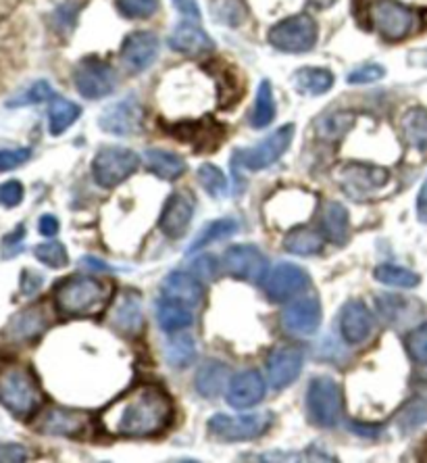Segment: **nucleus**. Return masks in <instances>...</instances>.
Wrapping results in <instances>:
<instances>
[{"label": "nucleus", "instance_id": "de8ad7c7", "mask_svg": "<svg viewBox=\"0 0 427 463\" xmlns=\"http://www.w3.org/2000/svg\"><path fill=\"white\" fill-rule=\"evenodd\" d=\"M31 157V149H4L0 151V173L11 171L15 167L28 163Z\"/></svg>", "mask_w": 427, "mask_h": 463}, {"label": "nucleus", "instance_id": "423d86ee", "mask_svg": "<svg viewBox=\"0 0 427 463\" xmlns=\"http://www.w3.org/2000/svg\"><path fill=\"white\" fill-rule=\"evenodd\" d=\"M294 138V126H282L274 134H269L263 143H258L252 149H240L231 157V170H248L261 171L265 167H271L283 153L288 151L290 143Z\"/></svg>", "mask_w": 427, "mask_h": 463}, {"label": "nucleus", "instance_id": "6ab92c4d", "mask_svg": "<svg viewBox=\"0 0 427 463\" xmlns=\"http://www.w3.org/2000/svg\"><path fill=\"white\" fill-rule=\"evenodd\" d=\"M321 324V305L315 297L294 301L282 313L283 330L292 336H313Z\"/></svg>", "mask_w": 427, "mask_h": 463}, {"label": "nucleus", "instance_id": "c9c22d12", "mask_svg": "<svg viewBox=\"0 0 427 463\" xmlns=\"http://www.w3.org/2000/svg\"><path fill=\"white\" fill-rule=\"evenodd\" d=\"M354 126V115L348 113V111H336V113H329L326 118L319 119V124H317V134L323 140H340L346 136V132L351 130Z\"/></svg>", "mask_w": 427, "mask_h": 463}, {"label": "nucleus", "instance_id": "9d476101", "mask_svg": "<svg viewBox=\"0 0 427 463\" xmlns=\"http://www.w3.org/2000/svg\"><path fill=\"white\" fill-rule=\"evenodd\" d=\"M74 82L77 92L83 99L99 100L113 92L115 83H118V75H115V69L107 61L99 59V57H88V59H83L77 66Z\"/></svg>", "mask_w": 427, "mask_h": 463}, {"label": "nucleus", "instance_id": "4468645a", "mask_svg": "<svg viewBox=\"0 0 427 463\" xmlns=\"http://www.w3.org/2000/svg\"><path fill=\"white\" fill-rule=\"evenodd\" d=\"M142 124H144V109H142L135 96H127V99H121L115 105H109L99 118L100 130L115 134V136L138 134Z\"/></svg>", "mask_w": 427, "mask_h": 463}, {"label": "nucleus", "instance_id": "ddd939ff", "mask_svg": "<svg viewBox=\"0 0 427 463\" xmlns=\"http://www.w3.org/2000/svg\"><path fill=\"white\" fill-rule=\"evenodd\" d=\"M223 267L238 280L258 284L267 275V259L255 244H234L225 250Z\"/></svg>", "mask_w": 427, "mask_h": 463}, {"label": "nucleus", "instance_id": "13d9d810", "mask_svg": "<svg viewBox=\"0 0 427 463\" xmlns=\"http://www.w3.org/2000/svg\"><path fill=\"white\" fill-rule=\"evenodd\" d=\"M411 66H419V67H427V48L425 50H413L409 57Z\"/></svg>", "mask_w": 427, "mask_h": 463}, {"label": "nucleus", "instance_id": "393cba45", "mask_svg": "<svg viewBox=\"0 0 427 463\" xmlns=\"http://www.w3.org/2000/svg\"><path fill=\"white\" fill-rule=\"evenodd\" d=\"M163 297L184 303L186 307H198L203 303L205 291L200 280L194 274L186 272H171L163 282Z\"/></svg>", "mask_w": 427, "mask_h": 463}, {"label": "nucleus", "instance_id": "3c124183", "mask_svg": "<svg viewBox=\"0 0 427 463\" xmlns=\"http://www.w3.org/2000/svg\"><path fill=\"white\" fill-rule=\"evenodd\" d=\"M25 236V228L19 226L13 234L4 236V242H3V250H4V257H13L19 250V247H22V240Z\"/></svg>", "mask_w": 427, "mask_h": 463}, {"label": "nucleus", "instance_id": "dca6fc26", "mask_svg": "<svg viewBox=\"0 0 427 463\" xmlns=\"http://www.w3.org/2000/svg\"><path fill=\"white\" fill-rule=\"evenodd\" d=\"M388 179H390L388 170L367 163H346L338 170V182L346 195H351L353 198L367 197L369 192L386 186Z\"/></svg>", "mask_w": 427, "mask_h": 463}, {"label": "nucleus", "instance_id": "5701e85b", "mask_svg": "<svg viewBox=\"0 0 427 463\" xmlns=\"http://www.w3.org/2000/svg\"><path fill=\"white\" fill-rule=\"evenodd\" d=\"M170 47L176 53H182L186 57H198L205 53H213L215 50V42L211 40V36L198 23L187 19V22H182L171 31Z\"/></svg>", "mask_w": 427, "mask_h": 463}, {"label": "nucleus", "instance_id": "8fccbe9b", "mask_svg": "<svg viewBox=\"0 0 427 463\" xmlns=\"http://www.w3.org/2000/svg\"><path fill=\"white\" fill-rule=\"evenodd\" d=\"M30 459V451L17 442H0V463H22Z\"/></svg>", "mask_w": 427, "mask_h": 463}, {"label": "nucleus", "instance_id": "20e7f679", "mask_svg": "<svg viewBox=\"0 0 427 463\" xmlns=\"http://www.w3.org/2000/svg\"><path fill=\"white\" fill-rule=\"evenodd\" d=\"M307 411L310 422L319 428H336L344 414V395L332 376H317L307 390Z\"/></svg>", "mask_w": 427, "mask_h": 463}, {"label": "nucleus", "instance_id": "aec40b11", "mask_svg": "<svg viewBox=\"0 0 427 463\" xmlns=\"http://www.w3.org/2000/svg\"><path fill=\"white\" fill-rule=\"evenodd\" d=\"M194 215V201L186 192H173V195L167 198L163 214H161L159 228L167 238L171 240H178L186 234V230L190 228Z\"/></svg>", "mask_w": 427, "mask_h": 463}, {"label": "nucleus", "instance_id": "f257e3e1", "mask_svg": "<svg viewBox=\"0 0 427 463\" xmlns=\"http://www.w3.org/2000/svg\"><path fill=\"white\" fill-rule=\"evenodd\" d=\"M173 420L171 397L157 384H138L123 392L100 414V426L119 439H151Z\"/></svg>", "mask_w": 427, "mask_h": 463}, {"label": "nucleus", "instance_id": "864d4df0", "mask_svg": "<svg viewBox=\"0 0 427 463\" xmlns=\"http://www.w3.org/2000/svg\"><path fill=\"white\" fill-rule=\"evenodd\" d=\"M42 284V278L40 275L31 274L30 269H25L23 275H22V293L25 294V297H30V294H34L38 288H40Z\"/></svg>", "mask_w": 427, "mask_h": 463}, {"label": "nucleus", "instance_id": "4be33fe9", "mask_svg": "<svg viewBox=\"0 0 427 463\" xmlns=\"http://www.w3.org/2000/svg\"><path fill=\"white\" fill-rule=\"evenodd\" d=\"M375 319L369 309L359 303V301H351L346 303L340 313V330L346 343L361 345L373 334Z\"/></svg>", "mask_w": 427, "mask_h": 463}, {"label": "nucleus", "instance_id": "bf43d9fd", "mask_svg": "<svg viewBox=\"0 0 427 463\" xmlns=\"http://www.w3.org/2000/svg\"><path fill=\"white\" fill-rule=\"evenodd\" d=\"M83 263H88V266H92V267H96V269H107V266L102 261H99V259H92V257H86V259H83Z\"/></svg>", "mask_w": 427, "mask_h": 463}, {"label": "nucleus", "instance_id": "9b49d317", "mask_svg": "<svg viewBox=\"0 0 427 463\" xmlns=\"http://www.w3.org/2000/svg\"><path fill=\"white\" fill-rule=\"evenodd\" d=\"M265 294L274 303H286V301L299 297L309 288V274L294 263H277V266L265 275Z\"/></svg>", "mask_w": 427, "mask_h": 463}, {"label": "nucleus", "instance_id": "052dcab7", "mask_svg": "<svg viewBox=\"0 0 427 463\" xmlns=\"http://www.w3.org/2000/svg\"><path fill=\"white\" fill-rule=\"evenodd\" d=\"M313 3H315L317 6H329L332 3H336V0H313Z\"/></svg>", "mask_w": 427, "mask_h": 463}, {"label": "nucleus", "instance_id": "c03bdc74", "mask_svg": "<svg viewBox=\"0 0 427 463\" xmlns=\"http://www.w3.org/2000/svg\"><path fill=\"white\" fill-rule=\"evenodd\" d=\"M55 100V90L48 82H36L34 86L28 88V92L19 96L17 100L11 102V107H22V105H40V102Z\"/></svg>", "mask_w": 427, "mask_h": 463}, {"label": "nucleus", "instance_id": "1a4fd4ad", "mask_svg": "<svg viewBox=\"0 0 427 463\" xmlns=\"http://www.w3.org/2000/svg\"><path fill=\"white\" fill-rule=\"evenodd\" d=\"M317 34L319 30H317L313 17L294 15L269 30V42L282 53H307L317 44Z\"/></svg>", "mask_w": 427, "mask_h": 463}, {"label": "nucleus", "instance_id": "58836bf2", "mask_svg": "<svg viewBox=\"0 0 427 463\" xmlns=\"http://www.w3.org/2000/svg\"><path fill=\"white\" fill-rule=\"evenodd\" d=\"M34 255L36 259L44 263L47 267H53V269H61L69 263V255H67V249L63 247L61 242L57 240H48L44 244H38L34 249Z\"/></svg>", "mask_w": 427, "mask_h": 463}, {"label": "nucleus", "instance_id": "a18cd8bd", "mask_svg": "<svg viewBox=\"0 0 427 463\" xmlns=\"http://www.w3.org/2000/svg\"><path fill=\"white\" fill-rule=\"evenodd\" d=\"M192 274L196 275L198 280H205V282H211L217 278V272H219V263L213 255H198L196 259L192 261Z\"/></svg>", "mask_w": 427, "mask_h": 463}, {"label": "nucleus", "instance_id": "7ed1b4c3", "mask_svg": "<svg viewBox=\"0 0 427 463\" xmlns=\"http://www.w3.org/2000/svg\"><path fill=\"white\" fill-rule=\"evenodd\" d=\"M42 389L28 365L0 363V405L19 420H30L42 407Z\"/></svg>", "mask_w": 427, "mask_h": 463}, {"label": "nucleus", "instance_id": "7c9ffc66", "mask_svg": "<svg viewBox=\"0 0 427 463\" xmlns=\"http://www.w3.org/2000/svg\"><path fill=\"white\" fill-rule=\"evenodd\" d=\"M321 230L323 236L329 242L342 244L348 242V211L340 203H327L321 215Z\"/></svg>", "mask_w": 427, "mask_h": 463}, {"label": "nucleus", "instance_id": "f8f14e48", "mask_svg": "<svg viewBox=\"0 0 427 463\" xmlns=\"http://www.w3.org/2000/svg\"><path fill=\"white\" fill-rule=\"evenodd\" d=\"M50 324H53V315H50L47 305H30L13 315L4 328L3 336L4 340L15 345L34 343V340L40 338L48 330Z\"/></svg>", "mask_w": 427, "mask_h": 463}, {"label": "nucleus", "instance_id": "cd10ccee", "mask_svg": "<svg viewBox=\"0 0 427 463\" xmlns=\"http://www.w3.org/2000/svg\"><path fill=\"white\" fill-rule=\"evenodd\" d=\"M146 170L154 173V176L161 179L173 182V179L184 176L186 161L176 153L151 149V151H146Z\"/></svg>", "mask_w": 427, "mask_h": 463}, {"label": "nucleus", "instance_id": "2f4dec72", "mask_svg": "<svg viewBox=\"0 0 427 463\" xmlns=\"http://www.w3.org/2000/svg\"><path fill=\"white\" fill-rule=\"evenodd\" d=\"M323 247H326V238H323L321 232H317L313 228H296L290 232L283 240V249L292 255L301 257H310V255H319Z\"/></svg>", "mask_w": 427, "mask_h": 463}, {"label": "nucleus", "instance_id": "603ef678", "mask_svg": "<svg viewBox=\"0 0 427 463\" xmlns=\"http://www.w3.org/2000/svg\"><path fill=\"white\" fill-rule=\"evenodd\" d=\"M38 232L47 238L57 236L59 234V220L55 215H42L40 222H38Z\"/></svg>", "mask_w": 427, "mask_h": 463}, {"label": "nucleus", "instance_id": "a211bd4d", "mask_svg": "<svg viewBox=\"0 0 427 463\" xmlns=\"http://www.w3.org/2000/svg\"><path fill=\"white\" fill-rule=\"evenodd\" d=\"M159 57V38L152 31H134L123 40L121 59L134 74L146 72Z\"/></svg>", "mask_w": 427, "mask_h": 463}, {"label": "nucleus", "instance_id": "f704fd0d", "mask_svg": "<svg viewBox=\"0 0 427 463\" xmlns=\"http://www.w3.org/2000/svg\"><path fill=\"white\" fill-rule=\"evenodd\" d=\"M165 357L170 365L178 370H184L196 359V345L187 334H179V336L170 338L165 349Z\"/></svg>", "mask_w": 427, "mask_h": 463}, {"label": "nucleus", "instance_id": "49530a36", "mask_svg": "<svg viewBox=\"0 0 427 463\" xmlns=\"http://www.w3.org/2000/svg\"><path fill=\"white\" fill-rule=\"evenodd\" d=\"M386 75V69L381 66H375V63H369V66L363 67H357L354 72L348 74L346 82L348 83H373L381 80V77Z\"/></svg>", "mask_w": 427, "mask_h": 463}, {"label": "nucleus", "instance_id": "37998d69", "mask_svg": "<svg viewBox=\"0 0 427 463\" xmlns=\"http://www.w3.org/2000/svg\"><path fill=\"white\" fill-rule=\"evenodd\" d=\"M427 420V405L422 398H415V401H411L406 405L403 414H400V428H403V432H411V430H415L425 424Z\"/></svg>", "mask_w": 427, "mask_h": 463}, {"label": "nucleus", "instance_id": "72a5a7b5", "mask_svg": "<svg viewBox=\"0 0 427 463\" xmlns=\"http://www.w3.org/2000/svg\"><path fill=\"white\" fill-rule=\"evenodd\" d=\"M274 119H275L274 90H271L269 80H263L261 86H258L255 109H252V115H250V126L255 127V130H263V127H267Z\"/></svg>", "mask_w": 427, "mask_h": 463}, {"label": "nucleus", "instance_id": "a878e982", "mask_svg": "<svg viewBox=\"0 0 427 463\" xmlns=\"http://www.w3.org/2000/svg\"><path fill=\"white\" fill-rule=\"evenodd\" d=\"M157 321L161 330L173 334L190 328L194 321V315L190 307H186L184 303H178V301L173 299L163 297L157 303Z\"/></svg>", "mask_w": 427, "mask_h": 463}, {"label": "nucleus", "instance_id": "f3484780", "mask_svg": "<svg viewBox=\"0 0 427 463\" xmlns=\"http://www.w3.org/2000/svg\"><path fill=\"white\" fill-rule=\"evenodd\" d=\"M302 363H305V355H302L299 346H292V345L277 346V349L271 351L267 357L269 384L277 390L286 389V386L292 384L296 378L301 376Z\"/></svg>", "mask_w": 427, "mask_h": 463}, {"label": "nucleus", "instance_id": "2eb2a0df", "mask_svg": "<svg viewBox=\"0 0 427 463\" xmlns=\"http://www.w3.org/2000/svg\"><path fill=\"white\" fill-rule=\"evenodd\" d=\"M90 415L82 409L69 407H48L38 417L36 430L47 436H65V439H77L86 432Z\"/></svg>", "mask_w": 427, "mask_h": 463}, {"label": "nucleus", "instance_id": "4d7b16f0", "mask_svg": "<svg viewBox=\"0 0 427 463\" xmlns=\"http://www.w3.org/2000/svg\"><path fill=\"white\" fill-rule=\"evenodd\" d=\"M351 430L361 436H369V439H373V436H378L381 432L379 426H363V424H357V422L351 424Z\"/></svg>", "mask_w": 427, "mask_h": 463}, {"label": "nucleus", "instance_id": "5fc2aeb1", "mask_svg": "<svg viewBox=\"0 0 427 463\" xmlns=\"http://www.w3.org/2000/svg\"><path fill=\"white\" fill-rule=\"evenodd\" d=\"M176 9L190 19H200V9L196 0H173Z\"/></svg>", "mask_w": 427, "mask_h": 463}, {"label": "nucleus", "instance_id": "c756f323", "mask_svg": "<svg viewBox=\"0 0 427 463\" xmlns=\"http://www.w3.org/2000/svg\"><path fill=\"white\" fill-rule=\"evenodd\" d=\"M230 368L222 362H206L203 368L198 370L196 374V390L200 397L205 398H215L222 395L225 389V382H228Z\"/></svg>", "mask_w": 427, "mask_h": 463}, {"label": "nucleus", "instance_id": "ea45409f", "mask_svg": "<svg viewBox=\"0 0 427 463\" xmlns=\"http://www.w3.org/2000/svg\"><path fill=\"white\" fill-rule=\"evenodd\" d=\"M198 182L206 190V195L211 197H222L225 188H228V179H225L223 171L215 165L205 163L198 170Z\"/></svg>", "mask_w": 427, "mask_h": 463}, {"label": "nucleus", "instance_id": "c85d7f7f", "mask_svg": "<svg viewBox=\"0 0 427 463\" xmlns=\"http://www.w3.org/2000/svg\"><path fill=\"white\" fill-rule=\"evenodd\" d=\"M336 77L323 67H302L294 74L296 92L307 96H321L334 88Z\"/></svg>", "mask_w": 427, "mask_h": 463}, {"label": "nucleus", "instance_id": "79ce46f5", "mask_svg": "<svg viewBox=\"0 0 427 463\" xmlns=\"http://www.w3.org/2000/svg\"><path fill=\"white\" fill-rule=\"evenodd\" d=\"M405 346L413 362L419 365H427V321L422 326H417L413 332H409V336L405 340Z\"/></svg>", "mask_w": 427, "mask_h": 463}, {"label": "nucleus", "instance_id": "a19ab883", "mask_svg": "<svg viewBox=\"0 0 427 463\" xmlns=\"http://www.w3.org/2000/svg\"><path fill=\"white\" fill-rule=\"evenodd\" d=\"M115 6L127 19H148L159 11V0H115Z\"/></svg>", "mask_w": 427, "mask_h": 463}, {"label": "nucleus", "instance_id": "0eeeda50", "mask_svg": "<svg viewBox=\"0 0 427 463\" xmlns=\"http://www.w3.org/2000/svg\"><path fill=\"white\" fill-rule=\"evenodd\" d=\"M140 157L123 146H102L92 161L94 182L102 188H115L138 170Z\"/></svg>", "mask_w": 427, "mask_h": 463}, {"label": "nucleus", "instance_id": "f03ea898", "mask_svg": "<svg viewBox=\"0 0 427 463\" xmlns=\"http://www.w3.org/2000/svg\"><path fill=\"white\" fill-rule=\"evenodd\" d=\"M113 286L94 275H71L55 291L57 309L67 318H96L111 303Z\"/></svg>", "mask_w": 427, "mask_h": 463}, {"label": "nucleus", "instance_id": "4c0bfd02", "mask_svg": "<svg viewBox=\"0 0 427 463\" xmlns=\"http://www.w3.org/2000/svg\"><path fill=\"white\" fill-rule=\"evenodd\" d=\"M236 232H238V223L234 220L211 222L209 226L203 230V234H200L196 240L190 244V249H187V250H190V253H194V250L209 247V244H213V242H219V240H223V238L234 236Z\"/></svg>", "mask_w": 427, "mask_h": 463}, {"label": "nucleus", "instance_id": "e433bc0d", "mask_svg": "<svg viewBox=\"0 0 427 463\" xmlns=\"http://www.w3.org/2000/svg\"><path fill=\"white\" fill-rule=\"evenodd\" d=\"M375 280L381 282L386 286H396V288H415L422 278L415 272L406 267H398V266H379L375 267Z\"/></svg>", "mask_w": 427, "mask_h": 463}, {"label": "nucleus", "instance_id": "412c9836", "mask_svg": "<svg viewBox=\"0 0 427 463\" xmlns=\"http://www.w3.org/2000/svg\"><path fill=\"white\" fill-rule=\"evenodd\" d=\"M228 403L238 411L250 409L265 398V380L255 370L240 371L228 384Z\"/></svg>", "mask_w": 427, "mask_h": 463}, {"label": "nucleus", "instance_id": "09e8293b", "mask_svg": "<svg viewBox=\"0 0 427 463\" xmlns=\"http://www.w3.org/2000/svg\"><path fill=\"white\" fill-rule=\"evenodd\" d=\"M23 201V184L17 182V179H11V182H4L0 186V207H17L19 203Z\"/></svg>", "mask_w": 427, "mask_h": 463}, {"label": "nucleus", "instance_id": "bb28decb", "mask_svg": "<svg viewBox=\"0 0 427 463\" xmlns=\"http://www.w3.org/2000/svg\"><path fill=\"white\" fill-rule=\"evenodd\" d=\"M400 130H403L405 143L413 151L425 154L427 153V109L413 107L405 113L400 121Z\"/></svg>", "mask_w": 427, "mask_h": 463}, {"label": "nucleus", "instance_id": "39448f33", "mask_svg": "<svg viewBox=\"0 0 427 463\" xmlns=\"http://www.w3.org/2000/svg\"><path fill=\"white\" fill-rule=\"evenodd\" d=\"M367 17L375 31L388 42L405 40L415 28V13L398 0H373L367 9Z\"/></svg>", "mask_w": 427, "mask_h": 463}, {"label": "nucleus", "instance_id": "b1692460", "mask_svg": "<svg viewBox=\"0 0 427 463\" xmlns=\"http://www.w3.org/2000/svg\"><path fill=\"white\" fill-rule=\"evenodd\" d=\"M111 321L121 334H127V336H135V334L142 330V326H144V318H142L140 294L135 291L121 293L118 301H115Z\"/></svg>", "mask_w": 427, "mask_h": 463}, {"label": "nucleus", "instance_id": "6e6552de", "mask_svg": "<svg viewBox=\"0 0 427 463\" xmlns=\"http://www.w3.org/2000/svg\"><path fill=\"white\" fill-rule=\"evenodd\" d=\"M274 415L269 411L265 414H248V415H225L217 414L209 420V432L217 441L223 442H242L255 441L263 436L271 428Z\"/></svg>", "mask_w": 427, "mask_h": 463}, {"label": "nucleus", "instance_id": "6e6d98bb", "mask_svg": "<svg viewBox=\"0 0 427 463\" xmlns=\"http://www.w3.org/2000/svg\"><path fill=\"white\" fill-rule=\"evenodd\" d=\"M417 215H419V220L427 223V178H425V182L417 197Z\"/></svg>", "mask_w": 427, "mask_h": 463}, {"label": "nucleus", "instance_id": "473e14b6", "mask_svg": "<svg viewBox=\"0 0 427 463\" xmlns=\"http://www.w3.org/2000/svg\"><path fill=\"white\" fill-rule=\"evenodd\" d=\"M82 115V109L71 100H63V99H55L53 105H50L48 111V127L53 136H61L69 130L71 126L75 124L77 118Z\"/></svg>", "mask_w": 427, "mask_h": 463}]
</instances>
